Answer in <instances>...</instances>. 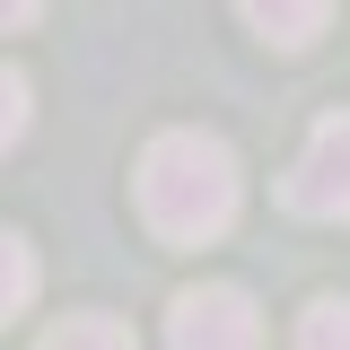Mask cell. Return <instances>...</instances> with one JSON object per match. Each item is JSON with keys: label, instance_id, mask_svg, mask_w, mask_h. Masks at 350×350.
<instances>
[{"label": "cell", "instance_id": "cell-1", "mask_svg": "<svg viewBox=\"0 0 350 350\" xmlns=\"http://www.w3.org/2000/svg\"><path fill=\"white\" fill-rule=\"evenodd\" d=\"M245 202V175L237 149L211 131H158L149 158H140V219L167 237V245H211L228 237V219Z\"/></svg>", "mask_w": 350, "mask_h": 350}, {"label": "cell", "instance_id": "cell-2", "mask_svg": "<svg viewBox=\"0 0 350 350\" xmlns=\"http://www.w3.org/2000/svg\"><path fill=\"white\" fill-rule=\"evenodd\" d=\"M167 350H262V315L245 289L228 280H202L167 306Z\"/></svg>", "mask_w": 350, "mask_h": 350}, {"label": "cell", "instance_id": "cell-3", "mask_svg": "<svg viewBox=\"0 0 350 350\" xmlns=\"http://www.w3.org/2000/svg\"><path fill=\"white\" fill-rule=\"evenodd\" d=\"M289 211L342 219L350 228V114H324V123L306 131L298 167H289Z\"/></svg>", "mask_w": 350, "mask_h": 350}, {"label": "cell", "instance_id": "cell-4", "mask_svg": "<svg viewBox=\"0 0 350 350\" xmlns=\"http://www.w3.org/2000/svg\"><path fill=\"white\" fill-rule=\"evenodd\" d=\"M245 9V27L262 44H280V53H298V44L324 36V18H333V0H237Z\"/></svg>", "mask_w": 350, "mask_h": 350}, {"label": "cell", "instance_id": "cell-5", "mask_svg": "<svg viewBox=\"0 0 350 350\" xmlns=\"http://www.w3.org/2000/svg\"><path fill=\"white\" fill-rule=\"evenodd\" d=\"M36 350H140V342H131V324H114V315H62Z\"/></svg>", "mask_w": 350, "mask_h": 350}, {"label": "cell", "instance_id": "cell-6", "mask_svg": "<svg viewBox=\"0 0 350 350\" xmlns=\"http://www.w3.org/2000/svg\"><path fill=\"white\" fill-rule=\"evenodd\" d=\"M27 298H36V254H27L18 228H0V324L27 315Z\"/></svg>", "mask_w": 350, "mask_h": 350}, {"label": "cell", "instance_id": "cell-7", "mask_svg": "<svg viewBox=\"0 0 350 350\" xmlns=\"http://www.w3.org/2000/svg\"><path fill=\"white\" fill-rule=\"evenodd\" d=\"M298 350H350V298H315V306H306Z\"/></svg>", "mask_w": 350, "mask_h": 350}, {"label": "cell", "instance_id": "cell-8", "mask_svg": "<svg viewBox=\"0 0 350 350\" xmlns=\"http://www.w3.org/2000/svg\"><path fill=\"white\" fill-rule=\"evenodd\" d=\"M18 131H27V79H18V70H0V149H9Z\"/></svg>", "mask_w": 350, "mask_h": 350}, {"label": "cell", "instance_id": "cell-9", "mask_svg": "<svg viewBox=\"0 0 350 350\" xmlns=\"http://www.w3.org/2000/svg\"><path fill=\"white\" fill-rule=\"evenodd\" d=\"M36 9H44V0H0V36H9V27H27Z\"/></svg>", "mask_w": 350, "mask_h": 350}]
</instances>
